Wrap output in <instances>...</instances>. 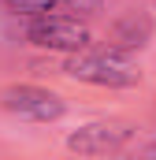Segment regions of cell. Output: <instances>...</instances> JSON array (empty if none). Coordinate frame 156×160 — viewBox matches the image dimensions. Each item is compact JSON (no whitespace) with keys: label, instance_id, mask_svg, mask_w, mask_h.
Returning a JSON list of instances; mask_svg holds the SVG:
<instances>
[{"label":"cell","instance_id":"obj_8","mask_svg":"<svg viewBox=\"0 0 156 160\" xmlns=\"http://www.w3.org/2000/svg\"><path fill=\"white\" fill-rule=\"evenodd\" d=\"M141 153H145V157H156V142H149V145H145Z\"/></svg>","mask_w":156,"mask_h":160},{"label":"cell","instance_id":"obj_6","mask_svg":"<svg viewBox=\"0 0 156 160\" xmlns=\"http://www.w3.org/2000/svg\"><path fill=\"white\" fill-rule=\"evenodd\" d=\"M11 15H22V19H34V15H45V11H56L60 0H4Z\"/></svg>","mask_w":156,"mask_h":160},{"label":"cell","instance_id":"obj_5","mask_svg":"<svg viewBox=\"0 0 156 160\" xmlns=\"http://www.w3.org/2000/svg\"><path fill=\"white\" fill-rule=\"evenodd\" d=\"M153 15H145V11H126V15H119L115 22L108 26V45L112 48H123V52H141L149 41H153Z\"/></svg>","mask_w":156,"mask_h":160},{"label":"cell","instance_id":"obj_2","mask_svg":"<svg viewBox=\"0 0 156 160\" xmlns=\"http://www.w3.org/2000/svg\"><path fill=\"white\" fill-rule=\"evenodd\" d=\"M26 41L34 48H45V52H78V48L93 45V34L78 15L45 11V15H34L26 22Z\"/></svg>","mask_w":156,"mask_h":160},{"label":"cell","instance_id":"obj_3","mask_svg":"<svg viewBox=\"0 0 156 160\" xmlns=\"http://www.w3.org/2000/svg\"><path fill=\"white\" fill-rule=\"evenodd\" d=\"M0 108L7 116H19L26 123H56L63 119L67 104L56 89H45V86H30V82H15V86H4L0 89Z\"/></svg>","mask_w":156,"mask_h":160},{"label":"cell","instance_id":"obj_1","mask_svg":"<svg viewBox=\"0 0 156 160\" xmlns=\"http://www.w3.org/2000/svg\"><path fill=\"white\" fill-rule=\"evenodd\" d=\"M63 75L75 82H85V86H100V89H134L141 86V67L130 52L123 48H78V52H67L63 60Z\"/></svg>","mask_w":156,"mask_h":160},{"label":"cell","instance_id":"obj_4","mask_svg":"<svg viewBox=\"0 0 156 160\" xmlns=\"http://www.w3.org/2000/svg\"><path fill=\"white\" fill-rule=\"evenodd\" d=\"M134 134H138V127L126 119H93L75 127L63 145L78 157H108V153H123L134 142Z\"/></svg>","mask_w":156,"mask_h":160},{"label":"cell","instance_id":"obj_7","mask_svg":"<svg viewBox=\"0 0 156 160\" xmlns=\"http://www.w3.org/2000/svg\"><path fill=\"white\" fill-rule=\"evenodd\" d=\"M67 11H75V15H97L100 8H104V0H60Z\"/></svg>","mask_w":156,"mask_h":160}]
</instances>
